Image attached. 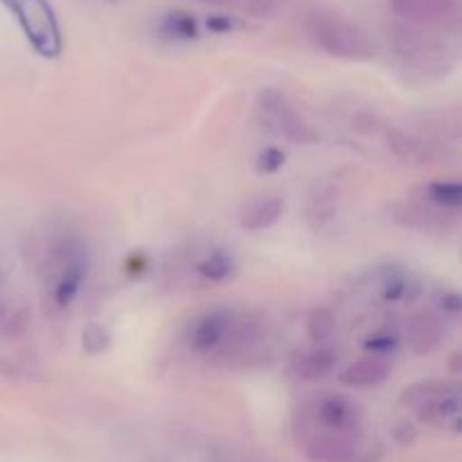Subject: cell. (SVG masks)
I'll list each match as a JSON object with an SVG mask.
<instances>
[{
  "label": "cell",
  "mask_w": 462,
  "mask_h": 462,
  "mask_svg": "<svg viewBox=\"0 0 462 462\" xmlns=\"http://www.w3.org/2000/svg\"><path fill=\"white\" fill-rule=\"evenodd\" d=\"M406 291V275L402 271L391 269L383 275V298L386 300H400Z\"/></svg>",
  "instance_id": "7402d4cb"
},
{
  "label": "cell",
  "mask_w": 462,
  "mask_h": 462,
  "mask_svg": "<svg viewBox=\"0 0 462 462\" xmlns=\"http://www.w3.org/2000/svg\"><path fill=\"white\" fill-rule=\"evenodd\" d=\"M208 30L212 32H230L233 30V21L228 16H210L208 18Z\"/></svg>",
  "instance_id": "cb8c5ba5"
},
{
  "label": "cell",
  "mask_w": 462,
  "mask_h": 462,
  "mask_svg": "<svg viewBox=\"0 0 462 462\" xmlns=\"http://www.w3.org/2000/svg\"><path fill=\"white\" fill-rule=\"evenodd\" d=\"M161 36L167 41H176V43H185V41L199 39V23L194 14L185 12V9H176V12L165 14L161 21Z\"/></svg>",
  "instance_id": "5bb4252c"
},
{
  "label": "cell",
  "mask_w": 462,
  "mask_h": 462,
  "mask_svg": "<svg viewBox=\"0 0 462 462\" xmlns=\"http://www.w3.org/2000/svg\"><path fill=\"white\" fill-rule=\"evenodd\" d=\"M424 194L433 206L451 208V210L462 206V185L458 180H431L424 185Z\"/></svg>",
  "instance_id": "2e32d148"
},
{
  "label": "cell",
  "mask_w": 462,
  "mask_h": 462,
  "mask_svg": "<svg viewBox=\"0 0 462 462\" xmlns=\"http://www.w3.org/2000/svg\"><path fill=\"white\" fill-rule=\"evenodd\" d=\"M391 361L383 356H365L355 361L341 373V383L347 388H373L391 377Z\"/></svg>",
  "instance_id": "8fae6325"
},
{
  "label": "cell",
  "mask_w": 462,
  "mask_h": 462,
  "mask_svg": "<svg viewBox=\"0 0 462 462\" xmlns=\"http://www.w3.org/2000/svg\"><path fill=\"white\" fill-rule=\"evenodd\" d=\"M233 260L224 251H212L206 260L199 262V273L206 280H210V282H224V280L233 275Z\"/></svg>",
  "instance_id": "ac0fdd59"
},
{
  "label": "cell",
  "mask_w": 462,
  "mask_h": 462,
  "mask_svg": "<svg viewBox=\"0 0 462 462\" xmlns=\"http://www.w3.org/2000/svg\"><path fill=\"white\" fill-rule=\"evenodd\" d=\"M260 120L271 134L289 140L293 144H319L320 134L298 113L291 99L275 88L262 90L257 97Z\"/></svg>",
  "instance_id": "5b68a950"
},
{
  "label": "cell",
  "mask_w": 462,
  "mask_h": 462,
  "mask_svg": "<svg viewBox=\"0 0 462 462\" xmlns=\"http://www.w3.org/2000/svg\"><path fill=\"white\" fill-rule=\"evenodd\" d=\"M311 420L319 429L350 438L361 429V409L355 400L343 395H323L311 402Z\"/></svg>",
  "instance_id": "52a82bcc"
},
{
  "label": "cell",
  "mask_w": 462,
  "mask_h": 462,
  "mask_svg": "<svg viewBox=\"0 0 462 462\" xmlns=\"http://www.w3.org/2000/svg\"><path fill=\"white\" fill-rule=\"evenodd\" d=\"M402 404L413 409L422 422L458 429L460 388L456 382L429 379L413 383L402 393Z\"/></svg>",
  "instance_id": "3957f363"
},
{
  "label": "cell",
  "mask_w": 462,
  "mask_h": 462,
  "mask_svg": "<svg viewBox=\"0 0 462 462\" xmlns=\"http://www.w3.org/2000/svg\"><path fill=\"white\" fill-rule=\"evenodd\" d=\"M30 323H32V314L30 310H16L14 314H9L7 319H5V325L3 329H0V334H3L7 341H16V338L25 337V332L30 329Z\"/></svg>",
  "instance_id": "ffe728a7"
},
{
  "label": "cell",
  "mask_w": 462,
  "mask_h": 462,
  "mask_svg": "<svg viewBox=\"0 0 462 462\" xmlns=\"http://www.w3.org/2000/svg\"><path fill=\"white\" fill-rule=\"evenodd\" d=\"M334 329H337V316L328 307H316L307 319V334L314 343H325L332 338Z\"/></svg>",
  "instance_id": "e0dca14e"
},
{
  "label": "cell",
  "mask_w": 462,
  "mask_h": 462,
  "mask_svg": "<svg viewBox=\"0 0 462 462\" xmlns=\"http://www.w3.org/2000/svg\"><path fill=\"white\" fill-rule=\"evenodd\" d=\"M5 319H7V310H5V305H3V302H0V329H3Z\"/></svg>",
  "instance_id": "4316f807"
},
{
  "label": "cell",
  "mask_w": 462,
  "mask_h": 462,
  "mask_svg": "<svg viewBox=\"0 0 462 462\" xmlns=\"http://www.w3.org/2000/svg\"><path fill=\"white\" fill-rule=\"evenodd\" d=\"M287 162V153L280 147H264L260 153H257L255 167L260 174H275L280 171Z\"/></svg>",
  "instance_id": "44dd1931"
},
{
  "label": "cell",
  "mask_w": 462,
  "mask_h": 462,
  "mask_svg": "<svg viewBox=\"0 0 462 462\" xmlns=\"http://www.w3.org/2000/svg\"><path fill=\"white\" fill-rule=\"evenodd\" d=\"M86 262L79 253H70L66 260V266H63V273L59 275L57 287H54V302L59 307H68L75 296L79 293L81 284L86 280Z\"/></svg>",
  "instance_id": "7c38bea8"
},
{
  "label": "cell",
  "mask_w": 462,
  "mask_h": 462,
  "mask_svg": "<svg viewBox=\"0 0 462 462\" xmlns=\"http://www.w3.org/2000/svg\"><path fill=\"white\" fill-rule=\"evenodd\" d=\"M365 347H368V350L388 352L391 347H395V337H388V334H377V337H370L368 341H365Z\"/></svg>",
  "instance_id": "603a6c76"
},
{
  "label": "cell",
  "mask_w": 462,
  "mask_h": 462,
  "mask_svg": "<svg viewBox=\"0 0 462 462\" xmlns=\"http://www.w3.org/2000/svg\"><path fill=\"white\" fill-rule=\"evenodd\" d=\"M81 346H84V352H88V355H102L111 346V334L106 332L104 325L90 323L81 332Z\"/></svg>",
  "instance_id": "d6986e66"
},
{
  "label": "cell",
  "mask_w": 462,
  "mask_h": 462,
  "mask_svg": "<svg viewBox=\"0 0 462 462\" xmlns=\"http://www.w3.org/2000/svg\"><path fill=\"white\" fill-rule=\"evenodd\" d=\"M3 3L16 16L23 34L41 57L57 59L61 54V27L48 0H3Z\"/></svg>",
  "instance_id": "277c9868"
},
{
  "label": "cell",
  "mask_w": 462,
  "mask_h": 462,
  "mask_svg": "<svg viewBox=\"0 0 462 462\" xmlns=\"http://www.w3.org/2000/svg\"><path fill=\"white\" fill-rule=\"evenodd\" d=\"M393 12L411 25L456 30L460 21L458 0H391Z\"/></svg>",
  "instance_id": "8992f818"
},
{
  "label": "cell",
  "mask_w": 462,
  "mask_h": 462,
  "mask_svg": "<svg viewBox=\"0 0 462 462\" xmlns=\"http://www.w3.org/2000/svg\"><path fill=\"white\" fill-rule=\"evenodd\" d=\"M334 365H337V355L332 350H328V347H319V350L300 356L293 364L291 374L296 379H300V382H320V379H325L332 373Z\"/></svg>",
  "instance_id": "4fadbf2b"
},
{
  "label": "cell",
  "mask_w": 462,
  "mask_h": 462,
  "mask_svg": "<svg viewBox=\"0 0 462 462\" xmlns=\"http://www.w3.org/2000/svg\"><path fill=\"white\" fill-rule=\"evenodd\" d=\"M406 337H409V346L415 355L427 356L440 350L442 338H445V328H442V320L436 314H431V311H418L409 320Z\"/></svg>",
  "instance_id": "9c48e42d"
},
{
  "label": "cell",
  "mask_w": 462,
  "mask_h": 462,
  "mask_svg": "<svg viewBox=\"0 0 462 462\" xmlns=\"http://www.w3.org/2000/svg\"><path fill=\"white\" fill-rule=\"evenodd\" d=\"M442 310L445 311H451V314H458L460 311V296L458 293H445V298H442Z\"/></svg>",
  "instance_id": "d4e9b609"
},
{
  "label": "cell",
  "mask_w": 462,
  "mask_h": 462,
  "mask_svg": "<svg viewBox=\"0 0 462 462\" xmlns=\"http://www.w3.org/2000/svg\"><path fill=\"white\" fill-rule=\"evenodd\" d=\"M391 41L397 57L422 72L442 75L454 66V54L447 41L429 27L397 23L391 30Z\"/></svg>",
  "instance_id": "7a4b0ae2"
},
{
  "label": "cell",
  "mask_w": 462,
  "mask_h": 462,
  "mask_svg": "<svg viewBox=\"0 0 462 462\" xmlns=\"http://www.w3.org/2000/svg\"><path fill=\"white\" fill-rule=\"evenodd\" d=\"M284 212V201L275 194H262V197L251 199L239 210V226L248 233H260V230L271 228L280 221Z\"/></svg>",
  "instance_id": "30bf717a"
},
{
  "label": "cell",
  "mask_w": 462,
  "mask_h": 462,
  "mask_svg": "<svg viewBox=\"0 0 462 462\" xmlns=\"http://www.w3.org/2000/svg\"><path fill=\"white\" fill-rule=\"evenodd\" d=\"M388 140H391L393 152H395L400 158H404V161L429 162L438 158V152L436 147H433V143H424V140L411 138V135L402 134V131H393V134H388Z\"/></svg>",
  "instance_id": "9a60e30c"
},
{
  "label": "cell",
  "mask_w": 462,
  "mask_h": 462,
  "mask_svg": "<svg viewBox=\"0 0 462 462\" xmlns=\"http://www.w3.org/2000/svg\"><path fill=\"white\" fill-rule=\"evenodd\" d=\"M206 5H215V7H239L244 9L246 0H201Z\"/></svg>",
  "instance_id": "484cf974"
},
{
  "label": "cell",
  "mask_w": 462,
  "mask_h": 462,
  "mask_svg": "<svg viewBox=\"0 0 462 462\" xmlns=\"http://www.w3.org/2000/svg\"><path fill=\"white\" fill-rule=\"evenodd\" d=\"M235 314L228 310H215L208 311L206 316L197 320L192 329V347L201 355H210L217 352L224 343L226 334H228L230 325H233Z\"/></svg>",
  "instance_id": "ba28073f"
},
{
  "label": "cell",
  "mask_w": 462,
  "mask_h": 462,
  "mask_svg": "<svg viewBox=\"0 0 462 462\" xmlns=\"http://www.w3.org/2000/svg\"><path fill=\"white\" fill-rule=\"evenodd\" d=\"M310 34L329 57L346 59V61H368L377 54L368 32L341 14L314 12L310 18Z\"/></svg>",
  "instance_id": "6da1fadb"
}]
</instances>
